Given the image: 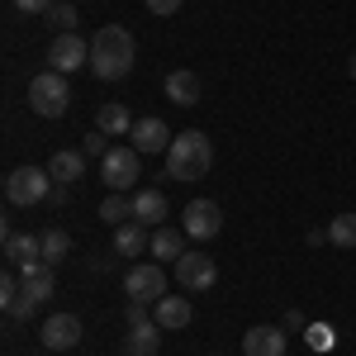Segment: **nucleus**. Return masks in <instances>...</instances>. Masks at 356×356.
Instances as JSON below:
<instances>
[{"instance_id":"f257e3e1","label":"nucleus","mask_w":356,"mask_h":356,"mask_svg":"<svg viewBox=\"0 0 356 356\" xmlns=\"http://www.w3.org/2000/svg\"><path fill=\"white\" fill-rule=\"evenodd\" d=\"M138 62V43L124 24H105L95 38H90V72L100 81H124Z\"/></svg>"},{"instance_id":"9b49d317","label":"nucleus","mask_w":356,"mask_h":356,"mask_svg":"<svg viewBox=\"0 0 356 356\" xmlns=\"http://www.w3.org/2000/svg\"><path fill=\"white\" fill-rule=\"evenodd\" d=\"M76 342H81V318L76 314H53L43 323V347L48 352H72Z\"/></svg>"},{"instance_id":"39448f33","label":"nucleus","mask_w":356,"mask_h":356,"mask_svg":"<svg viewBox=\"0 0 356 356\" xmlns=\"http://www.w3.org/2000/svg\"><path fill=\"white\" fill-rule=\"evenodd\" d=\"M138 157H143L138 147H110V152L100 157V176H105V186H110V191L124 195V191H134V186H138V176H143Z\"/></svg>"},{"instance_id":"dca6fc26","label":"nucleus","mask_w":356,"mask_h":356,"mask_svg":"<svg viewBox=\"0 0 356 356\" xmlns=\"http://www.w3.org/2000/svg\"><path fill=\"white\" fill-rule=\"evenodd\" d=\"M157 352H162V328H157V318L129 328V337H124V356H157Z\"/></svg>"},{"instance_id":"2eb2a0df","label":"nucleus","mask_w":356,"mask_h":356,"mask_svg":"<svg viewBox=\"0 0 356 356\" xmlns=\"http://www.w3.org/2000/svg\"><path fill=\"white\" fill-rule=\"evenodd\" d=\"M5 257H10V266H33V261H43V238H33V233H5Z\"/></svg>"},{"instance_id":"1a4fd4ad","label":"nucleus","mask_w":356,"mask_h":356,"mask_svg":"<svg viewBox=\"0 0 356 356\" xmlns=\"http://www.w3.org/2000/svg\"><path fill=\"white\" fill-rule=\"evenodd\" d=\"M124 290H129V300H143V304H157L166 295V271L157 266V261H138L134 271L124 275Z\"/></svg>"},{"instance_id":"393cba45","label":"nucleus","mask_w":356,"mask_h":356,"mask_svg":"<svg viewBox=\"0 0 356 356\" xmlns=\"http://www.w3.org/2000/svg\"><path fill=\"white\" fill-rule=\"evenodd\" d=\"M328 243L332 247H356V214H337L328 223Z\"/></svg>"},{"instance_id":"f3484780","label":"nucleus","mask_w":356,"mask_h":356,"mask_svg":"<svg viewBox=\"0 0 356 356\" xmlns=\"http://www.w3.org/2000/svg\"><path fill=\"white\" fill-rule=\"evenodd\" d=\"M143 228H147V223H119V228H114V252H119V257H143V252H147V247H152V233H143Z\"/></svg>"},{"instance_id":"c85d7f7f","label":"nucleus","mask_w":356,"mask_h":356,"mask_svg":"<svg viewBox=\"0 0 356 356\" xmlns=\"http://www.w3.org/2000/svg\"><path fill=\"white\" fill-rule=\"evenodd\" d=\"M124 318H129V328H138V323H152V318H147V304H143V300H129Z\"/></svg>"},{"instance_id":"0eeeda50","label":"nucleus","mask_w":356,"mask_h":356,"mask_svg":"<svg viewBox=\"0 0 356 356\" xmlns=\"http://www.w3.org/2000/svg\"><path fill=\"white\" fill-rule=\"evenodd\" d=\"M223 228V214L214 200H191L186 209H181V233L195 238V243H209V238H219Z\"/></svg>"},{"instance_id":"6e6552de","label":"nucleus","mask_w":356,"mask_h":356,"mask_svg":"<svg viewBox=\"0 0 356 356\" xmlns=\"http://www.w3.org/2000/svg\"><path fill=\"white\" fill-rule=\"evenodd\" d=\"M48 67L62 72V76H72L76 67H90V43L76 38V33H57L53 43H48Z\"/></svg>"},{"instance_id":"7ed1b4c3","label":"nucleus","mask_w":356,"mask_h":356,"mask_svg":"<svg viewBox=\"0 0 356 356\" xmlns=\"http://www.w3.org/2000/svg\"><path fill=\"white\" fill-rule=\"evenodd\" d=\"M29 110L43 114V119H62V114L72 110V86L62 72H38L33 81H29Z\"/></svg>"},{"instance_id":"412c9836","label":"nucleus","mask_w":356,"mask_h":356,"mask_svg":"<svg viewBox=\"0 0 356 356\" xmlns=\"http://www.w3.org/2000/svg\"><path fill=\"white\" fill-rule=\"evenodd\" d=\"M134 114H129V105H100V114H95V129L100 134H110V138H119V134H134Z\"/></svg>"},{"instance_id":"4be33fe9","label":"nucleus","mask_w":356,"mask_h":356,"mask_svg":"<svg viewBox=\"0 0 356 356\" xmlns=\"http://www.w3.org/2000/svg\"><path fill=\"white\" fill-rule=\"evenodd\" d=\"M147 252H152V257H157V261H181V257H186V247H181V233H176V228H152V247H147Z\"/></svg>"},{"instance_id":"423d86ee","label":"nucleus","mask_w":356,"mask_h":356,"mask_svg":"<svg viewBox=\"0 0 356 356\" xmlns=\"http://www.w3.org/2000/svg\"><path fill=\"white\" fill-rule=\"evenodd\" d=\"M171 266H176L181 290H191V295H204V290L219 285V266H214V257H204V252H186V257L171 261Z\"/></svg>"},{"instance_id":"2f4dec72","label":"nucleus","mask_w":356,"mask_h":356,"mask_svg":"<svg viewBox=\"0 0 356 356\" xmlns=\"http://www.w3.org/2000/svg\"><path fill=\"white\" fill-rule=\"evenodd\" d=\"M181 5H186V0H147V10H152V15H176Z\"/></svg>"},{"instance_id":"f03ea898","label":"nucleus","mask_w":356,"mask_h":356,"mask_svg":"<svg viewBox=\"0 0 356 356\" xmlns=\"http://www.w3.org/2000/svg\"><path fill=\"white\" fill-rule=\"evenodd\" d=\"M214 166V143L200 134V129H186L181 138H171L166 147V181H204Z\"/></svg>"},{"instance_id":"c756f323","label":"nucleus","mask_w":356,"mask_h":356,"mask_svg":"<svg viewBox=\"0 0 356 356\" xmlns=\"http://www.w3.org/2000/svg\"><path fill=\"white\" fill-rule=\"evenodd\" d=\"M10 5H15V10H24V15H48L57 0H10Z\"/></svg>"},{"instance_id":"b1692460","label":"nucleus","mask_w":356,"mask_h":356,"mask_svg":"<svg viewBox=\"0 0 356 356\" xmlns=\"http://www.w3.org/2000/svg\"><path fill=\"white\" fill-rule=\"evenodd\" d=\"M100 219L105 223H114V228H119V223H129L134 219V200H129V195H105V204H100Z\"/></svg>"},{"instance_id":"aec40b11","label":"nucleus","mask_w":356,"mask_h":356,"mask_svg":"<svg viewBox=\"0 0 356 356\" xmlns=\"http://www.w3.org/2000/svg\"><path fill=\"white\" fill-rule=\"evenodd\" d=\"M166 209H171V204H166L162 191H138V195H134V219H138V223H157V228H162Z\"/></svg>"},{"instance_id":"6ab92c4d","label":"nucleus","mask_w":356,"mask_h":356,"mask_svg":"<svg viewBox=\"0 0 356 356\" xmlns=\"http://www.w3.org/2000/svg\"><path fill=\"white\" fill-rule=\"evenodd\" d=\"M166 95H171V105H200V76L186 72V67H176L166 76Z\"/></svg>"},{"instance_id":"ddd939ff","label":"nucleus","mask_w":356,"mask_h":356,"mask_svg":"<svg viewBox=\"0 0 356 356\" xmlns=\"http://www.w3.org/2000/svg\"><path fill=\"white\" fill-rule=\"evenodd\" d=\"M152 318H157V328H162V332H181L195 318V309H191L186 295H162L157 309H152Z\"/></svg>"},{"instance_id":"20e7f679","label":"nucleus","mask_w":356,"mask_h":356,"mask_svg":"<svg viewBox=\"0 0 356 356\" xmlns=\"http://www.w3.org/2000/svg\"><path fill=\"white\" fill-rule=\"evenodd\" d=\"M53 171L48 166H15L10 176H5V200L10 204H19V209H29V204H43L48 195H53Z\"/></svg>"},{"instance_id":"cd10ccee","label":"nucleus","mask_w":356,"mask_h":356,"mask_svg":"<svg viewBox=\"0 0 356 356\" xmlns=\"http://www.w3.org/2000/svg\"><path fill=\"white\" fill-rule=\"evenodd\" d=\"M105 138H110V134H100V129H95V134H86L81 138V152H86V157H105V152H110V147H105Z\"/></svg>"},{"instance_id":"4468645a","label":"nucleus","mask_w":356,"mask_h":356,"mask_svg":"<svg viewBox=\"0 0 356 356\" xmlns=\"http://www.w3.org/2000/svg\"><path fill=\"white\" fill-rule=\"evenodd\" d=\"M19 285H24V295H33V300H53L57 290V266H48V261H33V266H24L19 271Z\"/></svg>"},{"instance_id":"a878e982","label":"nucleus","mask_w":356,"mask_h":356,"mask_svg":"<svg viewBox=\"0 0 356 356\" xmlns=\"http://www.w3.org/2000/svg\"><path fill=\"white\" fill-rule=\"evenodd\" d=\"M48 19H53L57 33H76V5H53Z\"/></svg>"},{"instance_id":"7c9ffc66","label":"nucleus","mask_w":356,"mask_h":356,"mask_svg":"<svg viewBox=\"0 0 356 356\" xmlns=\"http://www.w3.org/2000/svg\"><path fill=\"white\" fill-rule=\"evenodd\" d=\"M285 332H309V318H304L300 309H290V314H285Z\"/></svg>"},{"instance_id":"5701e85b","label":"nucleus","mask_w":356,"mask_h":356,"mask_svg":"<svg viewBox=\"0 0 356 356\" xmlns=\"http://www.w3.org/2000/svg\"><path fill=\"white\" fill-rule=\"evenodd\" d=\"M67 252H72L67 228H48V233H43V261H48V266H62V261H67Z\"/></svg>"},{"instance_id":"f8f14e48","label":"nucleus","mask_w":356,"mask_h":356,"mask_svg":"<svg viewBox=\"0 0 356 356\" xmlns=\"http://www.w3.org/2000/svg\"><path fill=\"white\" fill-rule=\"evenodd\" d=\"M134 147L147 157V152H166L171 147V129H166V119H157V114H147V119H138L134 124Z\"/></svg>"},{"instance_id":"a211bd4d","label":"nucleus","mask_w":356,"mask_h":356,"mask_svg":"<svg viewBox=\"0 0 356 356\" xmlns=\"http://www.w3.org/2000/svg\"><path fill=\"white\" fill-rule=\"evenodd\" d=\"M48 171H53L57 186H76V181H81V171H86V152H72V147H62V152H53Z\"/></svg>"},{"instance_id":"bb28decb","label":"nucleus","mask_w":356,"mask_h":356,"mask_svg":"<svg viewBox=\"0 0 356 356\" xmlns=\"http://www.w3.org/2000/svg\"><path fill=\"white\" fill-rule=\"evenodd\" d=\"M332 342H337V332H332L328 323H309V347L323 352V347H332Z\"/></svg>"},{"instance_id":"9d476101","label":"nucleus","mask_w":356,"mask_h":356,"mask_svg":"<svg viewBox=\"0 0 356 356\" xmlns=\"http://www.w3.org/2000/svg\"><path fill=\"white\" fill-rule=\"evenodd\" d=\"M290 347V332L275 328V323H257V328L243 332V352L247 356H285Z\"/></svg>"},{"instance_id":"473e14b6","label":"nucleus","mask_w":356,"mask_h":356,"mask_svg":"<svg viewBox=\"0 0 356 356\" xmlns=\"http://www.w3.org/2000/svg\"><path fill=\"white\" fill-rule=\"evenodd\" d=\"M347 76H352V81H356V53L347 57Z\"/></svg>"}]
</instances>
